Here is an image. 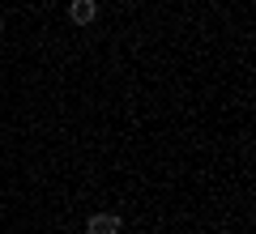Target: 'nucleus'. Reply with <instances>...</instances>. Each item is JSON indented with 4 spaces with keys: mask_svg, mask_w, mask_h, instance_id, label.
Here are the masks:
<instances>
[{
    "mask_svg": "<svg viewBox=\"0 0 256 234\" xmlns=\"http://www.w3.org/2000/svg\"><path fill=\"white\" fill-rule=\"evenodd\" d=\"M120 230H124L120 213H90L86 217V234H120Z\"/></svg>",
    "mask_w": 256,
    "mask_h": 234,
    "instance_id": "f257e3e1",
    "label": "nucleus"
},
{
    "mask_svg": "<svg viewBox=\"0 0 256 234\" xmlns=\"http://www.w3.org/2000/svg\"><path fill=\"white\" fill-rule=\"evenodd\" d=\"M68 17H73V26H90L98 17V0H73L68 4Z\"/></svg>",
    "mask_w": 256,
    "mask_h": 234,
    "instance_id": "f03ea898",
    "label": "nucleus"
},
{
    "mask_svg": "<svg viewBox=\"0 0 256 234\" xmlns=\"http://www.w3.org/2000/svg\"><path fill=\"white\" fill-rule=\"evenodd\" d=\"M0 34H4V21H0Z\"/></svg>",
    "mask_w": 256,
    "mask_h": 234,
    "instance_id": "7ed1b4c3",
    "label": "nucleus"
}]
</instances>
